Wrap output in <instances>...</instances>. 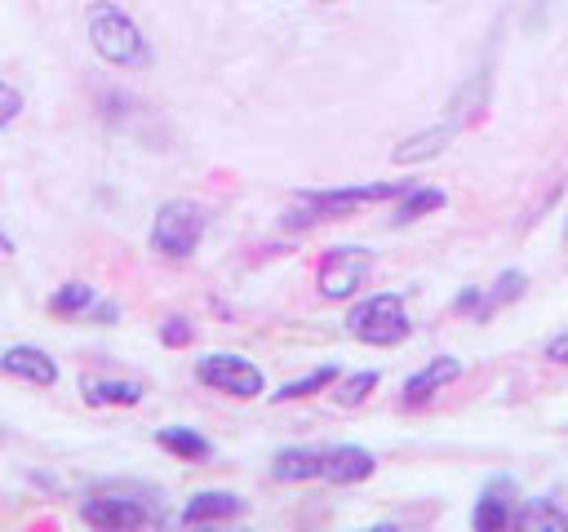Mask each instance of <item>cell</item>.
<instances>
[{
	"label": "cell",
	"instance_id": "obj_1",
	"mask_svg": "<svg viewBox=\"0 0 568 532\" xmlns=\"http://www.w3.org/2000/svg\"><path fill=\"white\" fill-rule=\"evenodd\" d=\"M84 22H89V44L98 49L102 62H111V66H129V71H138V66L151 62V44H146V35L138 31V22H133L120 4H111V0H93L89 13H84Z\"/></svg>",
	"mask_w": 568,
	"mask_h": 532
},
{
	"label": "cell",
	"instance_id": "obj_2",
	"mask_svg": "<svg viewBox=\"0 0 568 532\" xmlns=\"http://www.w3.org/2000/svg\"><path fill=\"white\" fill-rule=\"evenodd\" d=\"M413 182H364V186H333V191H306L297 195V208H288V226H302V222H320V217H351L359 213L364 204H382V200H395L404 195Z\"/></svg>",
	"mask_w": 568,
	"mask_h": 532
},
{
	"label": "cell",
	"instance_id": "obj_3",
	"mask_svg": "<svg viewBox=\"0 0 568 532\" xmlns=\"http://www.w3.org/2000/svg\"><path fill=\"white\" fill-rule=\"evenodd\" d=\"M346 332L364 346H399L413 332V319L399 293H373L346 310Z\"/></svg>",
	"mask_w": 568,
	"mask_h": 532
},
{
	"label": "cell",
	"instance_id": "obj_4",
	"mask_svg": "<svg viewBox=\"0 0 568 532\" xmlns=\"http://www.w3.org/2000/svg\"><path fill=\"white\" fill-rule=\"evenodd\" d=\"M204 235V208L195 200H169L160 204L151 222V248L164 257H191Z\"/></svg>",
	"mask_w": 568,
	"mask_h": 532
},
{
	"label": "cell",
	"instance_id": "obj_5",
	"mask_svg": "<svg viewBox=\"0 0 568 532\" xmlns=\"http://www.w3.org/2000/svg\"><path fill=\"white\" fill-rule=\"evenodd\" d=\"M195 381L209 386V390H222V395H235V399H253L262 395V368L244 355H231V350H213V355H200L195 359Z\"/></svg>",
	"mask_w": 568,
	"mask_h": 532
},
{
	"label": "cell",
	"instance_id": "obj_6",
	"mask_svg": "<svg viewBox=\"0 0 568 532\" xmlns=\"http://www.w3.org/2000/svg\"><path fill=\"white\" fill-rule=\"evenodd\" d=\"M373 270V253L359 248V244H342V248H328L320 257V270H315V284H320V297L328 301H346Z\"/></svg>",
	"mask_w": 568,
	"mask_h": 532
},
{
	"label": "cell",
	"instance_id": "obj_7",
	"mask_svg": "<svg viewBox=\"0 0 568 532\" xmlns=\"http://www.w3.org/2000/svg\"><path fill=\"white\" fill-rule=\"evenodd\" d=\"M80 519L102 528V532H124V528H142L155 519L151 505H142L138 497H84L80 501Z\"/></svg>",
	"mask_w": 568,
	"mask_h": 532
},
{
	"label": "cell",
	"instance_id": "obj_8",
	"mask_svg": "<svg viewBox=\"0 0 568 532\" xmlns=\"http://www.w3.org/2000/svg\"><path fill=\"white\" fill-rule=\"evenodd\" d=\"M457 377H462V364H457L453 355H435L426 368H417V372L404 381V395H399V399H404V408H422L426 399H435V395H439L448 381H457Z\"/></svg>",
	"mask_w": 568,
	"mask_h": 532
},
{
	"label": "cell",
	"instance_id": "obj_9",
	"mask_svg": "<svg viewBox=\"0 0 568 532\" xmlns=\"http://www.w3.org/2000/svg\"><path fill=\"white\" fill-rule=\"evenodd\" d=\"M0 372L18 377V381H31V386H58V364L40 346H9L0 355Z\"/></svg>",
	"mask_w": 568,
	"mask_h": 532
},
{
	"label": "cell",
	"instance_id": "obj_10",
	"mask_svg": "<svg viewBox=\"0 0 568 532\" xmlns=\"http://www.w3.org/2000/svg\"><path fill=\"white\" fill-rule=\"evenodd\" d=\"M470 523H475L479 532H497V528L515 523V479H493V483L479 492V501H475V510H470Z\"/></svg>",
	"mask_w": 568,
	"mask_h": 532
},
{
	"label": "cell",
	"instance_id": "obj_11",
	"mask_svg": "<svg viewBox=\"0 0 568 532\" xmlns=\"http://www.w3.org/2000/svg\"><path fill=\"white\" fill-rule=\"evenodd\" d=\"M377 470L373 452L359 448V443H337V448H324V466H320V479L328 483H359Z\"/></svg>",
	"mask_w": 568,
	"mask_h": 532
},
{
	"label": "cell",
	"instance_id": "obj_12",
	"mask_svg": "<svg viewBox=\"0 0 568 532\" xmlns=\"http://www.w3.org/2000/svg\"><path fill=\"white\" fill-rule=\"evenodd\" d=\"M457 129H462V124L448 115V120H439V124H430V129L404 137V142L390 151V160H395V164H422V160H435V155L457 137Z\"/></svg>",
	"mask_w": 568,
	"mask_h": 532
},
{
	"label": "cell",
	"instance_id": "obj_13",
	"mask_svg": "<svg viewBox=\"0 0 568 532\" xmlns=\"http://www.w3.org/2000/svg\"><path fill=\"white\" fill-rule=\"evenodd\" d=\"M244 514V501L235 492H195L186 505H182V523H217V519H235Z\"/></svg>",
	"mask_w": 568,
	"mask_h": 532
},
{
	"label": "cell",
	"instance_id": "obj_14",
	"mask_svg": "<svg viewBox=\"0 0 568 532\" xmlns=\"http://www.w3.org/2000/svg\"><path fill=\"white\" fill-rule=\"evenodd\" d=\"M320 466H324V448H280L271 474L280 483H302V479H320Z\"/></svg>",
	"mask_w": 568,
	"mask_h": 532
},
{
	"label": "cell",
	"instance_id": "obj_15",
	"mask_svg": "<svg viewBox=\"0 0 568 532\" xmlns=\"http://www.w3.org/2000/svg\"><path fill=\"white\" fill-rule=\"evenodd\" d=\"M155 443H160L164 452L182 457V461H204V457L213 452L209 439L195 434V430H186V426H164V430H155Z\"/></svg>",
	"mask_w": 568,
	"mask_h": 532
},
{
	"label": "cell",
	"instance_id": "obj_16",
	"mask_svg": "<svg viewBox=\"0 0 568 532\" xmlns=\"http://www.w3.org/2000/svg\"><path fill=\"white\" fill-rule=\"evenodd\" d=\"M515 528H524V532H568V514L555 510L546 497H537L524 510H515Z\"/></svg>",
	"mask_w": 568,
	"mask_h": 532
},
{
	"label": "cell",
	"instance_id": "obj_17",
	"mask_svg": "<svg viewBox=\"0 0 568 532\" xmlns=\"http://www.w3.org/2000/svg\"><path fill=\"white\" fill-rule=\"evenodd\" d=\"M444 200H448V195H444L439 186H408L390 222H395V226H404V222H417V217H426V213L444 208Z\"/></svg>",
	"mask_w": 568,
	"mask_h": 532
},
{
	"label": "cell",
	"instance_id": "obj_18",
	"mask_svg": "<svg viewBox=\"0 0 568 532\" xmlns=\"http://www.w3.org/2000/svg\"><path fill=\"white\" fill-rule=\"evenodd\" d=\"M524 288H528V275H524V270H501V275L493 279V288L484 293V301H479L475 319H488V315H493V310H501L506 301L524 297Z\"/></svg>",
	"mask_w": 568,
	"mask_h": 532
},
{
	"label": "cell",
	"instance_id": "obj_19",
	"mask_svg": "<svg viewBox=\"0 0 568 532\" xmlns=\"http://www.w3.org/2000/svg\"><path fill=\"white\" fill-rule=\"evenodd\" d=\"M488 102V71H475V80H466L457 93H453V102H448V115L457 120V124H466L479 106Z\"/></svg>",
	"mask_w": 568,
	"mask_h": 532
},
{
	"label": "cell",
	"instance_id": "obj_20",
	"mask_svg": "<svg viewBox=\"0 0 568 532\" xmlns=\"http://www.w3.org/2000/svg\"><path fill=\"white\" fill-rule=\"evenodd\" d=\"M93 301H98L93 284H80V279H71V284H62V288L49 297V310H53V315H62V319H71V315H84Z\"/></svg>",
	"mask_w": 568,
	"mask_h": 532
},
{
	"label": "cell",
	"instance_id": "obj_21",
	"mask_svg": "<svg viewBox=\"0 0 568 532\" xmlns=\"http://www.w3.org/2000/svg\"><path fill=\"white\" fill-rule=\"evenodd\" d=\"M142 386L138 381H84V403L102 408V403H138Z\"/></svg>",
	"mask_w": 568,
	"mask_h": 532
},
{
	"label": "cell",
	"instance_id": "obj_22",
	"mask_svg": "<svg viewBox=\"0 0 568 532\" xmlns=\"http://www.w3.org/2000/svg\"><path fill=\"white\" fill-rule=\"evenodd\" d=\"M377 372L373 368H364V372H351V377H337L333 381V399L342 403V408H355V403H364L373 390H377Z\"/></svg>",
	"mask_w": 568,
	"mask_h": 532
},
{
	"label": "cell",
	"instance_id": "obj_23",
	"mask_svg": "<svg viewBox=\"0 0 568 532\" xmlns=\"http://www.w3.org/2000/svg\"><path fill=\"white\" fill-rule=\"evenodd\" d=\"M337 381V368L333 364H324V368H311L306 377H297V381H284L280 390H275V399L284 403V399H306V395H315V390H324V386H333Z\"/></svg>",
	"mask_w": 568,
	"mask_h": 532
},
{
	"label": "cell",
	"instance_id": "obj_24",
	"mask_svg": "<svg viewBox=\"0 0 568 532\" xmlns=\"http://www.w3.org/2000/svg\"><path fill=\"white\" fill-rule=\"evenodd\" d=\"M191 337H195V328H191L182 315H169V319L160 324V341H164V346H186Z\"/></svg>",
	"mask_w": 568,
	"mask_h": 532
},
{
	"label": "cell",
	"instance_id": "obj_25",
	"mask_svg": "<svg viewBox=\"0 0 568 532\" xmlns=\"http://www.w3.org/2000/svg\"><path fill=\"white\" fill-rule=\"evenodd\" d=\"M22 115V93L18 89H9V84H0V129L4 124H13Z\"/></svg>",
	"mask_w": 568,
	"mask_h": 532
},
{
	"label": "cell",
	"instance_id": "obj_26",
	"mask_svg": "<svg viewBox=\"0 0 568 532\" xmlns=\"http://www.w3.org/2000/svg\"><path fill=\"white\" fill-rule=\"evenodd\" d=\"M546 359H550V364H568V328L550 337V346H546Z\"/></svg>",
	"mask_w": 568,
	"mask_h": 532
},
{
	"label": "cell",
	"instance_id": "obj_27",
	"mask_svg": "<svg viewBox=\"0 0 568 532\" xmlns=\"http://www.w3.org/2000/svg\"><path fill=\"white\" fill-rule=\"evenodd\" d=\"M479 301H484V293H479V288H466V293H457L453 306H457V310H479Z\"/></svg>",
	"mask_w": 568,
	"mask_h": 532
},
{
	"label": "cell",
	"instance_id": "obj_28",
	"mask_svg": "<svg viewBox=\"0 0 568 532\" xmlns=\"http://www.w3.org/2000/svg\"><path fill=\"white\" fill-rule=\"evenodd\" d=\"M89 310H93V315H98V324H115V315H120V310H115V306H111V301H93V306H89Z\"/></svg>",
	"mask_w": 568,
	"mask_h": 532
},
{
	"label": "cell",
	"instance_id": "obj_29",
	"mask_svg": "<svg viewBox=\"0 0 568 532\" xmlns=\"http://www.w3.org/2000/svg\"><path fill=\"white\" fill-rule=\"evenodd\" d=\"M320 4H333V0H320Z\"/></svg>",
	"mask_w": 568,
	"mask_h": 532
}]
</instances>
